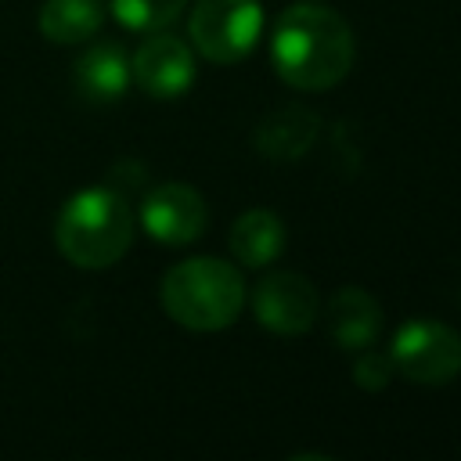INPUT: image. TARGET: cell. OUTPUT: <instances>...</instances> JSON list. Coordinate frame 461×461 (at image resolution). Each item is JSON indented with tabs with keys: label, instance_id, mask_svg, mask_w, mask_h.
I'll return each mask as SVG.
<instances>
[{
	"label": "cell",
	"instance_id": "14",
	"mask_svg": "<svg viewBox=\"0 0 461 461\" xmlns=\"http://www.w3.org/2000/svg\"><path fill=\"white\" fill-rule=\"evenodd\" d=\"M187 0H112L115 18L133 32H158L176 22Z\"/></svg>",
	"mask_w": 461,
	"mask_h": 461
},
{
	"label": "cell",
	"instance_id": "10",
	"mask_svg": "<svg viewBox=\"0 0 461 461\" xmlns=\"http://www.w3.org/2000/svg\"><path fill=\"white\" fill-rule=\"evenodd\" d=\"M321 133V119L317 112L303 108V104H288V108H277L270 112L259 126H256V151L274 158V162H292V158H303L313 140Z\"/></svg>",
	"mask_w": 461,
	"mask_h": 461
},
{
	"label": "cell",
	"instance_id": "7",
	"mask_svg": "<svg viewBox=\"0 0 461 461\" xmlns=\"http://www.w3.org/2000/svg\"><path fill=\"white\" fill-rule=\"evenodd\" d=\"M140 223L162 245H187L205 230L209 209L191 184H158L140 202Z\"/></svg>",
	"mask_w": 461,
	"mask_h": 461
},
{
	"label": "cell",
	"instance_id": "9",
	"mask_svg": "<svg viewBox=\"0 0 461 461\" xmlns=\"http://www.w3.org/2000/svg\"><path fill=\"white\" fill-rule=\"evenodd\" d=\"M72 83L76 94L94 101V104H108L119 101L130 86V58L119 43H94L90 50H83L72 65Z\"/></svg>",
	"mask_w": 461,
	"mask_h": 461
},
{
	"label": "cell",
	"instance_id": "11",
	"mask_svg": "<svg viewBox=\"0 0 461 461\" xmlns=\"http://www.w3.org/2000/svg\"><path fill=\"white\" fill-rule=\"evenodd\" d=\"M382 328V306L357 285L339 288L328 299V331L339 349H364Z\"/></svg>",
	"mask_w": 461,
	"mask_h": 461
},
{
	"label": "cell",
	"instance_id": "8",
	"mask_svg": "<svg viewBox=\"0 0 461 461\" xmlns=\"http://www.w3.org/2000/svg\"><path fill=\"white\" fill-rule=\"evenodd\" d=\"M130 79L151 97H180L194 83V54L180 36L158 29L130 58Z\"/></svg>",
	"mask_w": 461,
	"mask_h": 461
},
{
	"label": "cell",
	"instance_id": "3",
	"mask_svg": "<svg viewBox=\"0 0 461 461\" xmlns=\"http://www.w3.org/2000/svg\"><path fill=\"white\" fill-rule=\"evenodd\" d=\"M166 313L191 331H220L238 321L245 306L241 270L216 256H191L162 277Z\"/></svg>",
	"mask_w": 461,
	"mask_h": 461
},
{
	"label": "cell",
	"instance_id": "6",
	"mask_svg": "<svg viewBox=\"0 0 461 461\" xmlns=\"http://www.w3.org/2000/svg\"><path fill=\"white\" fill-rule=\"evenodd\" d=\"M252 313L274 335H303L321 313L317 285L295 270H274L259 277L252 292Z\"/></svg>",
	"mask_w": 461,
	"mask_h": 461
},
{
	"label": "cell",
	"instance_id": "1",
	"mask_svg": "<svg viewBox=\"0 0 461 461\" xmlns=\"http://www.w3.org/2000/svg\"><path fill=\"white\" fill-rule=\"evenodd\" d=\"M270 58L288 86L328 90L353 65V32L331 7L295 4L274 25Z\"/></svg>",
	"mask_w": 461,
	"mask_h": 461
},
{
	"label": "cell",
	"instance_id": "4",
	"mask_svg": "<svg viewBox=\"0 0 461 461\" xmlns=\"http://www.w3.org/2000/svg\"><path fill=\"white\" fill-rule=\"evenodd\" d=\"M396 371L418 385H447L461 375V335L429 317L407 321L389 346Z\"/></svg>",
	"mask_w": 461,
	"mask_h": 461
},
{
	"label": "cell",
	"instance_id": "12",
	"mask_svg": "<svg viewBox=\"0 0 461 461\" xmlns=\"http://www.w3.org/2000/svg\"><path fill=\"white\" fill-rule=\"evenodd\" d=\"M230 252L245 267H267L285 249V223L270 209H249L230 227Z\"/></svg>",
	"mask_w": 461,
	"mask_h": 461
},
{
	"label": "cell",
	"instance_id": "5",
	"mask_svg": "<svg viewBox=\"0 0 461 461\" xmlns=\"http://www.w3.org/2000/svg\"><path fill=\"white\" fill-rule=\"evenodd\" d=\"M263 29V11L256 0H198L191 11V43L212 65L241 61Z\"/></svg>",
	"mask_w": 461,
	"mask_h": 461
},
{
	"label": "cell",
	"instance_id": "13",
	"mask_svg": "<svg viewBox=\"0 0 461 461\" xmlns=\"http://www.w3.org/2000/svg\"><path fill=\"white\" fill-rule=\"evenodd\" d=\"M104 22L101 0H43L40 7V32L50 43H83Z\"/></svg>",
	"mask_w": 461,
	"mask_h": 461
},
{
	"label": "cell",
	"instance_id": "2",
	"mask_svg": "<svg viewBox=\"0 0 461 461\" xmlns=\"http://www.w3.org/2000/svg\"><path fill=\"white\" fill-rule=\"evenodd\" d=\"M58 252L83 270H104L133 241V212L126 198L112 187H86L76 191L54 223Z\"/></svg>",
	"mask_w": 461,
	"mask_h": 461
},
{
	"label": "cell",
	"instance_id": "15",
	"mask_svg": "<svg viewBox=\"0 0 461 461\" xmlns=\"http://www.w3.org/2000/svg\"><path fill=\"white\" fill-rule=\"evenodd\" d=\"M393 375H396L393 357H389V353H378V349L360 353V357H357V364H353V382H357L360 389H367V393L385 389Z\"/></svg>",
	"mask_w": 461,
	"mask_h": 461
}]
</instances>
